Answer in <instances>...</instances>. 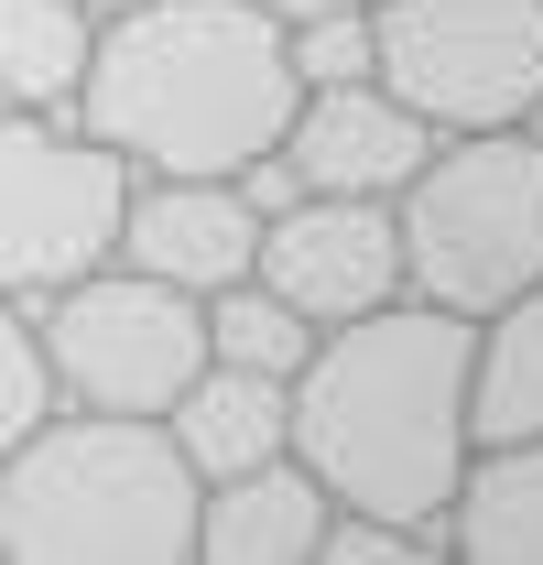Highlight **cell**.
<instances>
[{
	"label": "cell",
	"mask_w": 543,
	"mask_h": 565,
	"mask_svg": "<svg viewBox=\"0 0 543 565\" xmlns=\"http://www.w3.org/2000/svg\"><path fill=\"white\" fill-rule=\"evenodd\" d=\"M55 414V381H44V349H33V305L0 294V457Z\"/></svg>",
	"instance_id": "17"
},
{
	"label": "cell",
	"mask_w": 543,
	"mask_h": 565,
	"mask_svg": "<svg viewBox=\"0 0 543 565\" xmlns=\"http://www.w3.org/2000/svg\"><path fill=\"white\" fill-rule=\"evenodd\" d=\"M435 141H446V131H435V120H413L381 76H348V87H305L272 152L294 163V185H305V196H403L413 163H424Z\"/></svg>",
	"instance_id": "10"
},
{
	"label": "cell",
	"mask_w": 543,
	"mask_h": 565,
	"mask_svg": "<svg viewBox=\"0 0 543 565\" xmlns=\"http://www.w3.org/2000/svg\"><path fill=\"white\" fill-rule=\"evenodd\" d=\"M262 250V207L239 174H131V207H120V262L174 294H217V282L251 273Z\"/></svg>",
	"instance_id": "11"
},
{
	"label": "cell",
	"mask_w": 543,
	"mask_h": 565,
	"mask_svg": "<svg viewBox=\"0 0 543 565\" xmlns=\"http://www.w3.org/2000/svg\"><path fill=\"white\" fill-rule=\"evenodd\" d=\"M206 305V359H239V370H305V349H316V327L272 294L262 273H239V282H217V294H196Z\"/></svg>",
	"instance_id": "15"
},
{
	"label": "cell",
	"mask_w": 543,
	"mask_h": 565,
	"mask_svg": "<svg viewBox=\"0 0 543 565\" xmlns=\"http://www.w3.org/2000/svg\"><path fill=\"white\" fill-rule=\"evenodd\" d=\"M370 76L435 131H533L543 0H381Z\"/></svg>",
	"instance_id": "6"
},
{
	"label": "cell",
	"mask_w": 543,
	"mask_h": 565,
	"mask_svg": "<svg viewBox=\"0 0 543 565\" xmlns=\"http://www.w3.org/2000/svg\"><path fill=\"white\" fill-rule=\"evenodd\" d=\"M283 44H294L305 87H348V76H370V11H305V22H283Z\"/></svg>",
	"instance_id": "18"
},
{
	"label": "cell",
	"mask_w": 543,
	"mask_h": 565,
	"mask_svg": "<svg viewBox=\"0 0 543 565\" xmlns=\"http://www.w3.org/2000/svg\"><path fill=\"white\" fill-rule=\"evenodd\" d=\"M196 490L163 414L55 403L0 457V565H196Z\"/></svg>",
	"instance_id": "3"
},
{
	"label": "cell",
	"mask_w": 543,
	"mask_h": 565,
	"mask_svg": "<svg viewBox=\"0 0 543 565\" xmlns=\"http://www.w3.org/2000/svg\"><path fill=\"white\" fill-rule=\"evenodd\" d=\"M76 11H87V22H109V11H131V0H76Z\"/></svg>",
	"instance_id": "20"
},
{
	"label": "cell",
	"mask_w": 543,
	"mask_h": 565,
	"mask_svg": "<svg viewBox=\"0 0 543 565\" xmlns=\"http://www.w3.org/2000/svg\"><path fill=\"white\" fill-rule=\"evenodd\" d=\"M272 22H305V11H381V0H262Z\"/></svg>",
	"instance_id": "19"
},
{
	"label": "cell",
	"mask_w": 543,
	"mask_h": 565,
	"mask_svg": "<svg viewBox=\"0 0 543 565\" xmlns=\"http://www.w3.org/2000/svg\"><path fill=\"white\" fill-rule=\"evenodd\" d=\"M468 392H478V316L392 294L348 327H316L294 370V457L338 511L446 522L468 490Z\"/></svg>",
	"instance_id": "1"
},
{
	"label": "cell",
	"mask_w": 543,
	"mask_h": 565,
	"mask_svg": "<svg viewBox=\"0 0 543 565\" xmlns=\"http://www.w3.org/2000/svg\"><path fill=\"white\" fill-rule=\"evenodd\" d=\"M87 33L76 0H0V109H76Z\"/></svg>",
	"instance_id": "14"
},
{
	"label": "cell",
	"mask_w": 543,
	"mask_h": 565,
	"mask_svg": "<svg viewBox=\"0 0 543 565\" xmlns=\"http://www.w3.org/2000/svg\"><path fill=\"white\" fill-rule=\"evenodd\" d=\"M33 349H44L55 403H87V414H163L206 370V305L174 294V282H152V273H131V262L109 250L98 273L33 294Z\"/></svg>",
	"instance_id": "5"
},
{
	"label": "cell",
	"mask_w": 543,
	"mask_h": 565,
	"mask_svg": "<svg viewBox=\"0 0 543 565\" xmlns=\"http://www.w3.org/2000/svg\"><path fill=\"white\" fill-rule=\"evenodd\" d=\"M338 500L316 490L305 457H262L239 479H206L196 490V565H316Z\"/></svg>",
	"instance_id": "12"
},
{
	"label": "cell",
	"mask_w": 543,
	"mask_h": 565,
	"mask_svg": "<svg viewBox=\"0 0 543 565\" xmlns=\"http://www.w3.org/2000/svg\"><path fill=\"white\" fill-rule=\"evenodd\" d=\"M251 273H262L305 327H348V316L413 294V282H403V217H392V196H283V207L262 217Z\"/></svg>",
	"instance_id": "9"
},
{
	"label": "cell",
	"mask_w": 543,
	"mask_h": 565,
	"mask_svg": "<svg viewBox=\"0 0 543 565\" xmlns=\"http://www.w3.org/2000/svg\"><path fill=\"white\" fill-rule=\"evenodd\" d=\"M163 435L185 446L196 479H239L262 457H294V381L283 370H239V359H206L196 381L163 403Z\"/></svg>",
	"instance_id": "13"
},
{
	"label": "cell",
	"mask_w": 543,
	"mask_h": 565,
	"mask_svg": "<svg viewBox=\"0 0 543 565\" xmlns=\"http://www.w3.org/2000/svg\"><path fill=\"white\" fill-rule=\"evenodd\" d=\"M316 565H457L446 522H392V511H327Z\"/></svg>",
	"instance_id": "16"
},
{
	"label": "cell",
	"mask_w": 543,
	"mask_h": 565,
	"mask_svg": "<svg viewBox=\"0 0 543 565\" xmlns=\"http://www.w3.org/2000/svg\"><path fill=\"white\" fill-rule=\"evenodd\" d=\"M392 217L403 282L489 327L543 282V131H446L392 196Z\"/></svg>",
	"instance_id": "4"
},
{
	"label": "cell",
	"mask_w": 543,
	"mask_h": 565,
	"mask_svg": "<svg viewBox=\"0 0 543 565\" xmlns=\"http://www.w3.org/2000/svg\"><path fill=\"white\" fill-rule=\"evenodd\" d=\"M305 76L262 0H131L87 33L76 120L131 174H239L294 120Z\"/></svg>",
	"instance_id": "2"
},
{
	"label": "cell",
	"mask_w": 543,
	"mask_h": 565,
	"mask_svg": "<svg viewBox=\"0 0 543 565\" xmlns=\"http://www.w3.org/2000/svg\"><path fill=\"white\" fill-rule=\"evenodd\" d=\"M131 163L76 109H0V294L33 305L120 250Z\"/></svg>",
	"instance_id": "7"
},
{
	"label": "cell",
	"mask_w": 543,
	"mask_h": 565,
	"mask_svg": "<svg viewBox=\"0 0 543 565\" xmlns=\"http://www.w3.org/2000/svg\"><path fill=\"white\" fill-rule=\"evenodd\" d=\"M468 490L446 511L457 565H543V282L478 327Z\"/></svg>",
	"instance_id": "8"
}]
</instances>
